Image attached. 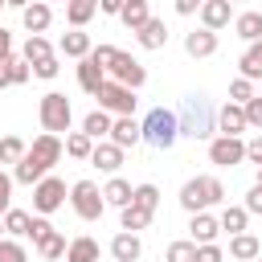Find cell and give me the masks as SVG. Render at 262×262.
<instances>
[{
  "mask_svg": "<svg viewBox=\"0 0 262 262\" xmlns=\"http://www.w3.org/2000/svg\"><path fill=\"white\" fill-rule=\"evenodd\" d=\"M29 221H33V213L8 209V213H4V233H8V237H29Z\"/></svg>",
  "mask_w": 262,
  "mask_h": 262,
  "instance_id": "obj_35",
  "label": "cell"
},
{
  "mask_svg": "<svg viewBox=\"0 0 262 262\" xmlns=\"http://www.w3.org/2000/svg\"><path fill=\"white\" fill-rule=\"evenodd\" d=\"M25 147H29V143H25L20 135H4V139H0V164H16V160L25 156Z\"/></svg>",
  "mask_w": 262,
  "mask_h": 262,
  "instance_id": "obj_37",
  "label": "cell"
},
{
  "mask_svg": "<svg viewBox=\"0 0 262 262\" xmlns=\"http://www.w3.org/2000/svg\"><path fill=\"white\" fill-rule=\"evenodd\" d=\"M0 262H29V254L16 237H0Z\"/></svg>",
  "mask_w": 262,
  "mask_h": 262,
  "instance_id": "obj_40",
  "label": "cell"
},
{
  "mask_svg": "<svg viewBox=\"0 0 262 262\" xmlns=\"http://www.w3.org/2000/svg\"><path fill=\"white\" fill-rule=\"evenodd\" d=\"M242 111H246V123H250V127H262V94L246 98V102H242Z\"/></svg>",
  "mask_w": 262,
  "mask_h": 262,
  "instance_id": "obj_43",
  "label": "cell"
},
{
  "mask_svg": "<svg viewBox=\"0 0 262 262\" xmlns=\"http://www.w3.org/2000/svg\"><path fill=\"white\" fill-rule=\"evenodd\" d=\"M196 12H201V25L217 33V29H225V25H229V16H233V4H229V0H205Z\"/></svg>",
  "mask_w": 262,
  "mask_h": 262,
  "instance_id": "obj_14",
  "label": "cell"
},
{
  "mask_svg": "<svg viewBox=\"0 0 262 262\" xmlns=\"http://www.w3.org/2000/svg\"><path fill=\"white\" fill-rule=\"evenodd\" d=\"M184 53L188 57H213L217 53V33L213 29H192V33H184Z\"/></svg>",
  "mask_w": 262,
  "mask_h": 262,
  "instance_id": "obj_13",
  "label": "cell"
},
{
  "mask_svg": "<svg viewBox=\"0 0 262 262\" xmlns=\"http://www.w3.org/2000/svg\"><path fill=\"white\" fill-rule=\"evenodd\" d=\"M0 86H4V70H0Z\"/></svg>",
  "mask_w": 262,
  "mask_h": 262,
  "instance_id": "obj_55",
  "label": "cell"
},
{
  "mask_svg": "<svg viewBox=\"0 0 262 262\" xmlns=\"http://www.w3.org/2000/svg\"><path fill=\"white\" fill-rule=\"evenodd\" d=\"M98 242L90 237V233H82V237H74V242H66V262H98Z\"/></svg>",
  "mask_w": 262,
  "mask_h": 262,
  "instance_id": "obj_20",
  "label": "cell"
},
{
  "mask_svg": "<svg viewBox=\"0 0 262 262\" xmlns=\"http://www.w3.org/2000/svg\"><path fill=\"white\" fill-rule=\"evenodd\" d=\"M49 229H53V225H49V221H45V217H41V213H37V217H33V221H29V237H33V242H41V237H45V233H49Z\"/></svg>",
  "mask_w": 262,
  "mask_h": 262,
  "instance_id": "obj_47",
  "label": "cell"
},
{
  "mask_svg": "<svg viewBox=\"0 0 262 262\" xmlns=\"http://www.w3.org/2000/svg\"><path fill=\"white\" fill-rule=\"evenodd\" d=\"M106 78H115V82H123V86H131V90H139L143 82H147V70H143V61L139 57H131V53H123V49H115L111 57H106Z\"/></svg>",
  "mask_w": 262,
  "mask_h": 262,
  "instance_id": "obj_6",
  "label": "cell"
},
{
  "mask_svg": "<svg viewBox=\"0 0 262 262\" xmlns=\"http://www.w3.org/2000/svg\"><path fill=\"white\" fill-rule=\"evenodd\" d=\"M242 209H246V213H258V217H262V184H254V188L246 192V205H242Z\"/></svg>",
  "mask_w": 262,
  "mask_h": 262,
  "instance_id": "obj_46",
  "label": "cell"
},
{
  "mask_svg": "<svg viewBox=\"0 0 262 262\" xmlns=\"http://www.w3.org/2000/svg\"><path fill=\"white\" fill-rule=\"evenodd\" d=\"M102 201H106V205H115V209L131 205V184H127L123 176H111V180L102 184Z\"/></svg>",
  "mask_w": 262,
  "mask_h": 262,
  "instance_id": "obj_29",
  "label": "cell"
},
{
  "mask_svg": "<svg viewBox=\"0 0 262 262\" xmlns=\"http://www.w3.org/2000/svg\"><path fill=\"white\" fill-rule=\"evenodd\" d=\"M225 254H221V246L217 242H201L196 246V262H221Z\"/></svg>",
  "mask_w": 262,
  "mask_h": 262,
  "instance_id": "obj_45",
  "label": "cell"
},
{
  "mask_svg": "<svg viewBox=\"0 0 262 262\" xmlns=\"http://www.w3.org/2000/svg\"><path fill=\"white\" fill-rule=\"evenodd\" d=\"M147 16H151V12H147V0H127V4L119 8V20H123L131 33H135V29H139Z\"/></svg>",
  "mask_w": 262,
  "mask_h": 262,
  "instance_id": "obj_33",
  "label": "cell"
},
{
  "mask_svg": "<svg viewBox=\"0 0 262 262\" xmlns=\"http://www.w3.org/2000/svg\"><path fill=\"white\" fill-rule=\"evenodd\" d=\"M33 246H37V254H41L45 262H53V258H66V237H61L57 229H49V233H45L41 242H33Z\"/></svg>",
  "mask_w": 262,
  "mask_h": 262,
  "instance_id": "obj_32",
  "label": "cell"
},
{
  "mask_svg": "<svg viewBox=\"0 0 262 262\" xmlns=\"http://www.w3.org/2000/svg\"><path fill=\"white\" fill-rule=\"evenodd\" d=\"M106 82V70L86 53V57H78V86L86 90V94H98V86Z\"/></svg>",
  "mask_w": 262,
  "mask_h": 262,
  "instance_id": "obj_17",
  "label": "cell"
},
{
  "mask_svg": "<svg viewBox=\"0 0 262 262\" xmlns=\"http://www.w3.org/2000/svg\"><path fill=\"white\" fill-rule=\"evenodd\" d=\"M37 119H41L45 131L61 135V131H70V123H74V106H70V98H66L61 90H49V94L41 98V106H37Z\"/></svg>",
  "mask_w": 262,
  "mask_h": 262,
  "instance_id": "obj_5",
  "label": "cell"
},
{
  "mask_svg": "<svg viewBox=\"0 0 262 262\" xmlns=\"http://www.w3.org/2000/svg\"><path fill=\"white\" fill-rule=\"evenodd\" d=\"M0 237H4V221H0Z\"/></svg>",
  "mask_w": 262,
  "mask_h": 262,
  "instance_id": "obj_54",
  "label": "cell"
},
{
  "mask_svg": "<svg viewBox=\"0 0 262 262\" xmlns=\"http://www.w3.org/2000/svg\"><path fill=\"white\" fill-rule=\"evenodd\" d=\"M246 98H254V82L250 78H233L229 82V102H246Z\"/></svg>",
  "mask_w": 262,
  "mask_h": 262,
  "instance_id": "obj_41",
  "label": "cell"
},
{
  "mask_svg": "<svg viewBox=\"0 0 262 262\" xmlns=\"http://www.w3.org/2000/svg\"><path fill=\"white\" fill-rule=\"evenodd\" d=\"M250 262H262V254H258V258H250Z\"/></svg>",
  "mask_w": 262,
  "mask_h": 262,
  "instance_id": "obj_56",
  "label": "cell"
},
{
  "mask_svg": "<svg viewBox=\"0 0 262 262\" xmlns=\"http://www.w3.org/2000/svg\"><path fill=\"white\" fill-rule=\"evenodd\" d=\"M53 53V45L41 37V33H29V41H25V49H20V57L33 66V61H41V57H49Z\"/></svg>",
  "mask_w": 262,
  "mask_h": 262,
  "instance_id": "obj_36",
  "label": "cell"
},
{
  "mask_svg": "<svg viewBox=\"0 0 262 262\" xmlns=\"http://www.w3.org/2000/svg\"><path fill=\"white\" fill-rule=\"evenodd\" d=\"M217 127H221V135H242L250 123H246V111H242V102H225L221 111H217Z\"/></svg>",
  "mask_w": 262,
  "mask_h": 262,
  "instance_id": "obj_19",
  "label": "cell"
},
{
  "mask_svg": "<svg viewBox=\"0 0 262 262\" xmlns=\"http://www.w3.org/2000/svg\"><path fill=\"white\" fill-rule=\"evenodd\" d=\"M111 123H115V115H106V111L98 106V111H90V115L82 119V131H86V135H90V139L98 143L102 135H111Z\"/></svg>",
  "mask_w": 262,
  "mask_h": 262,
  "instance_id": "obj_28",
  "label": "cell"
},
{
  "mask_svg": "<svg viewBox=\"0 0 262 262\" xmlns=\"http://www.w3.org/2000/svg\"><path fill=\"white\" fill-rule=\"evenodd\" d=\"M233 33L242 41H262V12H237L233 16Z\"/></svg>",
  "mask_w": 262,
  "mask_h": 262,
  "instance_id": "obj_26",
  "label": "cell"
},
{
  "mask_svg": "<svg viewBox=\"0 0 262 262\" xmlns=\"http://www.w3.org/2000/svg\"><path fill=\"white\" fill-rule=\"evenodd\" d=\"M242 78H250V82H258L262 78V41H250V49L242 53Z\"/></svg>",
  "mask_w": 262,
  "mask_h": 262,
  "instance_id": "obj_31",
  "label": "cell"
},
{
  "mask_svg": "<svg viewBox=\"0 0 262 262\" xmlns=\"http://www.w3.org/2000/svg\"><path fill=\"white\" fill-rule=\"evenodd\" d=\"M61 201H66V180L45 172V176L33 184V213L49 217V213H57V209H61Z\"/></svg>",
  "mask_w": 262,
  "mask_h": 262,
  "instance_id": "obj_9",
  "label": "cell"
},
{
  "mask_svg": "<svg viewBox=\"0 0 262 262\" xmlns=\"http://www.w3.org/2000/svg\"><path fill=\"white\" fill-rule=\"evenodd\" d=\"M139 254H143V242H139L135 233L123 229V233L111 237V258H115V262H139Z\"/></svg>",
  "mask_w": 262,
  "mask_h": 262,
  "instance_id": "obj_18",
  "label": "cell"
},
{
  "mask_svg": "<svg viewBox=\"0 0 262 262\" xmlns=\"http://www.w3.org/2000/svg\"><path fill=\"white\" fill-rule=\"evenodd\" d=\"M94 45H90V37L82 33V29H70V33H61V41H57V53L61 57H86Z\"/></svg>",
  "mask_w": 262,
  "mask_h": 262,
  "instance_id": "obj_21",
  "label": "cell"
},
{
  "mask_svg": "<svg viewBox=\"0 0 262 262\" xmlns=\"http://www.w3.org/2000/svg\"><path fill=\"white\" fill-rule=\"evenodd\" d=\"M94 12H98V0H66V20H70V29H86Z\"/></svg>",
  "mask_w": 262,
  "mask_h": 262,
  "instance_id": "obj_24",
  "label": "cell"
},
{
  "mask_svg": "<svg viewBox=\"0 0 262 262\" xmlns=\"http://www.w3.org/2000/svg\"><path fill=\"white\" fill-rule=\"evenodd\" d=\"M246 160L262 168V135H254V139H246Z\"/></svg>",
  "mask_w": 262,
  "mask_h": 262,
  "instance_id": "obj_48",
  "label": "cell"
},
{
  "mask_svg": "<svg viewBox=\"0 0 262 262\" xmlns=\"http://www.w3.org/2000/svg\"><path fill=\"white\" fill-rule=\"evenodd\" d=\"M90 151H94V139H90L86 131H70V135H66V156H74V160H90Z\"/></svg>",
  "mask_w": 262,
  "mask_h": 262,
  "instance_id": "obj_34",
  "label": "cell"
},
{
  "mask_svg": "<svg viewBox=\"0 0 262 262\" xmlns=\"http://www.w3.org/2000/svg\"><path fill=\"white\" fill-rule=\"evenodd\" d=\"M20 20H25V29H29V33H45V29H49V20H53L49 0H33V4H25V8H20Z\"/></svg>",
  "mask_w": 262,
  "mask_h": 262,
  "instance_id": "obj_15",
  "label": "cell"
},
{
  "mask_svg": "<svg viewBox=\"0 0 262 262\" xmlns=\"http://www.w3.org/2000/svg\"><path fill=\"white\" fill-rule=\"evenodd\" d=\"M127 0H98V12H106V16H119V8H123Z\"/></svg>",
  "mask_w": 262,
  "mask_h": 262,
  "instance_id": "obj_50",
  "label": "cell"
},
{
  "mask_svg": "<svg viewBox=\"0 0 262 262\" xmlns=\"http://www.w3.org/2000/svg\"><path fill=\"white\" fill-rule=\"evenodd\" d=\"M201 4H205V0H176V12H180V16H192Z\"/></svg>",
  "mask_w": 262,
  "mask_h": 262,
  "instance_id": "obj_49",
  "label": "cell"
},
{
  "mask_svg": "<svg viewBox=\"0 0 262 262\" xmlns=\"http://www.w3.org/2000/svg\"><path fill=\"white\" fill-rule=\"evenodd\" d=\"M164 262H196V242H172L164 250Z\"/></svg>",
  "mask_w": 262,
  "mask_h": 262,
  "instance_id": "obj_39",
  "label": "cell"
},
{
  "mask_svg": "<svg viewBox=\"0 0 262 262\" xmlns=\"http://www.w3.org/2000/svg\"><path fill=\"white\" fill-rule=\"evenodd\" d=\"M61 151H66V143H61V135H53V131H41L29 147H25V156L12 164V180L16 184H37L57 160H61Z\"/></svg>",
  "mask_w": 262,
  "mask_h": 262,
  "instance_id": "obj_1",
  "label": "cell"
},
{
  "mask_svg": "<svg viewBox=\"0 0 262 262\" xmlns=\"http://www.w3.org/2000/svg\"><path fill=\"white\" fill-rule=\"evenodd\" d=\"M70 205H74V213H78L82 221H98V217H102V209H106L102 188H98L94 180H78V184L70 188Z\"/></svg>",
  "mask_w": 262,
  "mask_h": 262,
  "instance_id": "obj_7",
  "label": "cell"
},
{
  "mask_svg": "<svg viewBox=\"0 0 262 262\" xmlns=\"http://www.w3.org/2000/svg\"><path fill=\"white\" fill-rule=\"evenodd\" d=\"M4 57H12V33L8 29H0V61Z\"/></svg>",
  "mask_w": 262,
  "mask_h": 262,
  "instance_id": "obj_51",
  "label": "cell"
},
{
  "mask_svg": "<svg viewBox=\"0 0 262 262\" xmlns=\"http://www.w3.org/2000/svg\"><path fill=\"white\" fill-rule=\"evenodd\" d=\"M229 4H233V0H229Z\"/></svg>",
  "mask_w": 262,
  "mask_h": 262,
  "instance_id": "obj_58",
  "label": "cell"
},
{
  "mask_svg": "<svg viewBox=\"0 0 262 262\" xmlns=\"http://www.w3.org/2000/svg\"><path fill=\"white\" fill-rule=\"evenodd\" d=\"M29 70H33L37 78H45V82H49V78H57V70H61V66H57V57L49 53V57H41V61H33Z\"/></svg>",
  "mask_w": 262,
  "mask_h": 262,
  "instance_id": "obj_42",
  "label": "cell"
},
{
  "mask_svg": "<svg viewBox=\"0 0 262 262\" xmlns=\"http://www.w3.org/2000/svg\"><path fill=\"white\" fill-rule=\"evenodd\" d=\"M176 123H180V135H188V139H213L217 115H213V106H209L205 94H188L184 106H180V115H176Z\"/></svg>",
  "mask_w": 262,
  "mask_h": 262,
  "instance_id": "obj_2",
  "label": "cell"
},
{
  "mask_svg": "<svg viewBox=\"0 0 262 262\" xmlns=\"http://www.w3.org/2000/svg\"><path fill=\"white\" fill-rule=\"evenodd\" d=\"M217 225H221V229H229V237H233V233H242V229L250 225V213H246L242 205H225V209H221V217H217Z\"/></svg>",
  "mask_w": 262,
  "mask_h": 262,
  "instance_id": "obj_30",
  "label": "cell"
},
{
  "mask_svg": "<svg viewBox=\"0 0 262 262\" xmlns=\"http://www.w3.org/2000/svg\"><path fill=\"white\" fill-rule=\"evenodd\" d=\"M221 201H225V184L217 176H192L180 188V209H188V213H205Z\"/></svg>",
  "mask_w": 262,
  "mask_h": 262,
  "instance_id": "obj_3",
  "label": "cell"
},
{
  "mask_svg": "<svg viewBox=\"0 0 262 262\" xmlns=\"http://www.w3.org/2000/svg\"><path fill=\"white\" fill-rule=\"evenodd\" d=\"M135 41H139L143 49H164V45H168V25L156 20V16H147V20L135 29Z\"/></svg>",
  "mask_w": 262,
  "mask_h": 262,
  "instance_id": "obj_16",
  "label": "cell"
},
{
  "mask_svg": "<svg viewBox=\"0 0 262 262\" xmlns=\"http://www.w3.org/2000/svg\"><path fill=\"white\" fill-rule=\"evenodd\" d=\"M61 4H66V0H61Z\"/></svg>",
  "mask_w": 262,
  "mask_h": 262,
  "instance_id": "obj_59",
  "label": "cell"
},
{
  "mask_svg": "<svg viewBox=\"0 0 262 262\" xmlns=\"http://www.w3.org/2000/svg\"><path fill=\"white\" fill-rule=\"evenodd\" d=\"M242 160H246V139L242 135H217V139H209V164L233 168Z\"/></svg>",
  "mask_w": 262,
  "mask_h": 262,
  "instance_id": "obj_10",
  "label": "cell"
},
{
  "mask_svg": "<svg viewBox=\"0 0 262 262\" xmlns=\"http://www.w3.org/2000/svg\"><path fill=\"white\" fill-rule=\"evenodd\" d=\"M90 164H94L98 172H111V176H115V172L123 168V147L111 143V139H98L94 151H90Z\"/></svg>",
  "mask_w": 262,
  "mask_h": 262,
  "instance_id": "obj_12",
  "label": "cell"
},
{
  "mask_svg": "<svg viewBox=\"0 0 262 262\" xmlns=\"http://www.w3.org/2000/svg\"><path fill=\"white\" fill-rule=\"evenodd\" d=\"M0 70H4V86H25V82H29V74H33V70H29V61H25V57H16V53H12V57H4V61H0Z\"/></svg>",
  "mask_w": 262,
  "mask_h": 262,
  "instance_id": "obj_27",
  "label": "cell"
},
{
  "mask_svg": "<svg viewBox=\"0 0 262 262\" xmlns=\"http://www.w3.org/2000/svg\"><path fill=\"white\" fill-rule=\"evenodd\" d=\"M258 254H262V242H258L254 233H246V229H242V233H233V237H229V258L250 262V258H258Z\"/></svg>",
  "mask_w": 262,
  "mask_h": 262,
  "instance_id": "obj_22",
  "label": "cell"
},
{
  "mask_svg": "<svg viewBox=\"0 0 262 262\" xmlns=\"http://www.w3.org/2000/svg\"><path fill=\"white\" fill-rule=\"evenodd\" d=\"M0 8H4V0H0Z\"/></svg>",
  "mask_w": 262,
  "mask_h": 262,
  "instance_id": "obj_57",
  "label": "cell"
},
{
  "mask_svg": "<svg viewBox=\"0 0 262 262\" xmlns=\"http://www.w3.org/2000/svg\"><path fill=\"white\" fill-rule=\"evenodd\" d=\"M12 184H16V180H12L8 172H0V217L12 209Z\"/></svg>",
  "mask_w": 262,
  "mask_h": 262,
  "instance_id": "obj_44",
  "label": "cell"
},
{
  "mask_svg": "<svg viewBox=\"0 0 262 262\" xmlns=\"http://www.w3.org/2000/svg\"><path fill=\"white\" fill-rule=\"evenodd\" d=\"M94 98H98V106L106 115H135V90L123 86V82H115V78H106Z\"/></svg>",
  "mask_w": 262,
  "mask_h": 262,
  "instance_id": "obj_8",
  "label": "cell"
},
{
  "mask_svg": "<svg viewBox=\"0 0 262 262\" xmlns=\"http://www.w3.org/2000/svg\"><path fill=\"white\" fill-rule=\"evenodd\" d=\"M147 225H151V209H139L135 201L119 209V229H127V233H135V229H147Z\"/></svg>",
  "mask_w": 262,
  "mask_h": 262,
  "instance_id": "obj_23",
  "label": "cell"
},
{
  "mask_svg": "<svg viewBox=\"0 0 262 262\" xmlns=\"http://www.w3.org/2000/svg\"><path fill=\"white\" fill-rule=\"evenodd\" d=\"M131 201H135L139 209H151V213H156V205H160V188H156V184H135V188H131Z\"/></svg>",
  "mask_w": 262,
  "mask_h": 262,
  "instance_id": "obj_38",
  "label": "cell"
},
{
  "mask_svg": "<svg viewBox=\"0 0 262 262\" xmlns=\"http://www.w3.org/2000/svg\"><path fill=\"white\" fill-rule=\"evenodd\" d=\"M139 127H143V139H147L151 147H160V151H168V147L180 139V123H176V111H164V106L147 111V119H143Z\"/></svg>",
  "mask_w": 262,
  "mask_h": 262,
  "instance_id": "obj_4",
  "label": "cell"
},
{
  "mask_svg": "<svg viewBox=\"0 0 262 262\" xmlns=\"http://www.w3.org/2000/svg\"><path fill=\"white\" fill-rule=\"evenodd\" d=\"M4 4H12V8H25V4H33V0H4Z\"/></svg>",
  "mask_w": 262,
  "mask_h": 262,
  "instance_id": "obj_52",
  "label": "cell"
},
{
  "mask_svg": "<svg viewBox=\"0 0 262 262\" xmlns=\"http://www.w3.org/2000/svg\"><path fill=\"white\" fill-rule=\"evenodd\" d=\"M254 184H262V168H258V180H254Z\"/></svg>",
  "mask_w": 262,
  "mask_h": 262,
  "instance_id": "obj_53",
  "label": "cell"
},
{
  "mask_svg": "<svg viewBox=\"0 0 262 262\" xmlns=\"http://www.w3.org/2000/svg\"><path fill=\"white\" fill-rule=\"evenodd\" d=\"M111 143H119L123 151L127 147H135V143H143V127L131 119V115H115V123H111V135H106Z\"/></svg>",
  "mask_w": 262,
  "mask_h": 262,
  "instance_id": "obj_11",
  "label": "cell"
},
{
  "mask_svg": "<svg viewBox=\"0 0 262 262\" xmlns=\"http://www.w3.org/2000/svg\"><path fill=\"white\" fill-rule=\"evenodd\" d=\"M188 229H192V242H196V246H201V242H213V237L221 233V225H217V217H213V213H192Z\"/></svg>",
  "mask_w": 262,
  "mask_h": 262,
  "instance_id": "obj_25",
  "label": "cell"
}]
</instances>
